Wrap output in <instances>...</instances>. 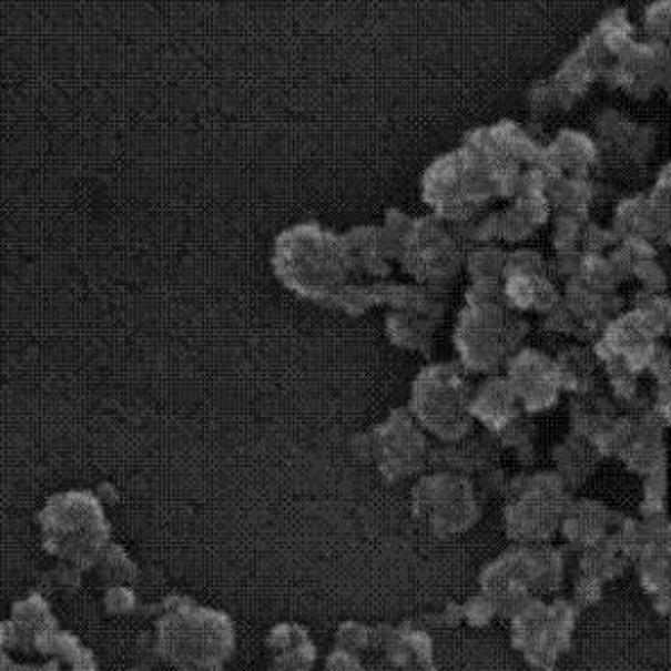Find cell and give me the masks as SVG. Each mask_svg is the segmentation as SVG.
I'll use <instances>...</instances> for the list:
<instances>
[{"instance_id": "7", "label": "cell", "mask_w": 671, "mask_h": 671, "mask_svg": "<svg viewBox=\"0 0 671 671\" xmlns=\"http://www.w3.org/2000/svg\"><path fill=\"white\" fill-rule=\"evenodd\" d=\"M518 327L510 314L490 299L477 297L458 325V345L468 364L477 370L497 366L512 343V329Z\"/></svg>"}, {"instance_id": "20", "label": "cell", "mask_w": 671, "mask_h": 671, "mask_svg": "<svg viewBox=\"0 0 671 671\" xmlns=\"http://www.w3.org/2000/svg\"><path fill=\"white\" fill-rule=\"evenodd\" d=\"M132 671H141V669H132Z\"/></svg>"}, {"instance_id": "16", "label": "cell", "mask_w": 671, "mask_h": 671, "mask_svg": "<svg viewBox=\"0 0 671 671\" xmlns=\"http://www.w3.org/2000/svg\"><path fill=\"white\" fill-rule=\"evenodd\" d=\"M134 658L139 662L136 669H141V671H150L154 664L162 660L157 633H141L139 636V640L134 644Z\"/></svg>"}, {"instance_id": "5", "label": "cell", "mask_w": 671, "mask_h": 671, "mask_svg": "<svg viewBox=\"0 0 671 671\" xmlns=\"http://www.w3.org/2000/svg\"><path fill=\"white\" fill-rule=\"evenodd\" d=\"M472 388L456 366L438 364L425 368L413 384L410 413L423 429L456 443L472 427Z\"/></svg>"}, {"instance_id": "3", "label": "cell", "mask_w": 671, "mask_h": 671, "mask_svg": "<svg viewBox=\"0 0 671 671\" xmlns=\"http://www.w3.org/2000/svg\"><path fill=\"white\" fill-rule=\"evenodd\" d=\"M43 549L58 560L93 570L110 542V522L102 501L87 490H69L50 497L39 512Z\"/></svg>"}, {"instance_id": "11", "label": "cell", "mask_w": 671, "mask_h": 671, "mask_svg": "<svg viewBox=\"0 0 671 671\" xmlns=\"http://www.w3.org/2000/svg\"><path fill=\"white\" fill-rule=\"evenodd\" d=\"M336 649L360 655L373 649V629L358 622H345L336 633Z\"/></svg>"}, {"instance_id": "21", "label": "cell", "mask_w": 671, "mask_h": 671, "mask_svg": "<svg viewBox=\"0 0 671 671\" xmlns=\"http://www.w3.org/2000/svg\"><path fill=\"white\" fill-rule=\"evenodd\" d=\"M306 671H312V669H306Z\"/></svg>"}, {"instance_id": "19", "label": "cell", "mask_w": 671, "mask_h": 671, "mask_svg": "<svg viewBox=\"0 0 671 671\" xmlns=\"http://www.w3.org/2000/svg\"><path fill=\"white\" fill-rule=\"evenodd\" d=\"M69 664V671H95V662H93V655L82 649L73 660L67 662Z\"/></svg>"}, {"instance_id": "8", "label": "cell", "mask_w": 671, "mask_h": 671, "mask_svg": "<svg viewBox=\"0 0 671 671\" xmlns=\"http://www.w3.org/2000/svg\"><path fill=\"white\" fill-rule=\"evenodd\" d=\"M413 508L434 531L456 533L468 529L477 518V501L470 484L460 477H427L413 492Z\"/></svg>"}, {"instance_id": "12", "label": "cell", "mask_w": 671, "mask_h": 671, "mask_svg": "<svg viewBox=\"0 0 671 671\" xmlns=\"http://www.w3.org/2000/svg\"><path fill=\"white\" fill-rule=\"evenodd\" d=\"M308 642H312V638H308V633L297 624H279L266 638V647L273 651V655L299 649Z\"/></svg>"}, {"instance_id": "1", "label": "cell", "mask_w": 671, "mask_h": 671, "mask_svg": "<svg viewBox=\"0 0 671 671\" xmlns=\"http://www.w3.org/2000/svg\"><path fill=\"white\" fill-rule=\"evenodd\" d=\"M273 268L279 282L299 297L356 314L370 308L358 286L345 234L321 223H299L282 232L273 247Z\"/></svg>"}, {"instance_id": "10", "label": "cell", "mask_w": 671, "mask_h": 671, "mask_svg": "<svg viewBox=\"0 0 671 671\" xmlns=\"http://www.w3.org/2000/svg\"><path fill=\"white\" fill-rule=\"evenodd\" d=\"M93 572L102 586L116 588V586H132L139 577V567L121 545L112 542L95 560Z\"/></svg>"}, {"instance_id": "13", "label": "cell", "mask_w": 671, "mask_h": 671, "mask_svg": "<svg viewBox=\"0 0 671 671\" xmlns=\"http://www.w3.org/2000/svg\"><path fill=\"white\" fill-rule=\"evenodd\" d=\"M316 647L314 642H308L299 649H293V651H284V653H277L273 655V662L268 667V671H306L312 669L314 662H316Z\"/></svg>"}, {"instance_id": "6", "label": "cell", "mask_w": 671, "mask_h": 671, "mask_svg": "<svg viewBox=\"0 0 671 671\" xmlns=\"http://www.w3.org/2000/svg\"><path fill=\"white\" fill-rule=\"evenodd\" d=\"M356 456L375 462L386 481H401L418 475L429 458V447L420 423L406 408L393 410L373 431L352 440Z\"/></svg>"}, {"instance_id": "14", "label": "cell", "mask_w": 671, "mask_h": 671, "mask_svg": "<svg viewBox=\"0 0 671 671\" xmlns=\"http://www.w3.org/2000/svg\"><path fill=\"white\" fill-rule=\"evenodd\" d=\"M82 572L84 570H80L78 565H71V562H64V560H60L53 570H50L48 575H45V586L53 590V592H73V590H78V586H80V579H82Z\"/></svg>"}, {"instance_id": "4", "label": "cell", "mask_w": 671, "mask_h": 671, "mask_svg": "<svg viewBox=\"0 0 671 671\" xmlns=\"http://www.w3.org/2000/svg\"><path fill=\"white\" fill-rule=\"evenodd\" d=\"M499 180V160L460 150L431 166L425 177V195L445 218L466 221L492 197Z\"/></svg>"}, {"instance_id": "15", "label": "cell", "mask_w": 671, "mask_h": 671, "mask_svg": "<svg viewBox=\"0 0 671 671\" xmlns=\"http://www.w3.org/2000/svg\"><path fill=\"white\" fill-rule=\"evenodd\" d=\"M105 612L112 617H125L134 614L139 610V599L130 586H116L105 590V599H102Z\"/></svg>"}, {"instance_id": "18", "label": "cell", "mask_w": 671, "mask_h": 671, "mask_svg": "<svg viewBox=\"0 0 671 671\" xmlns=\"http://www.w3.org/2000/svg\"><path fill=\"white\" fill-rule=\"evenodd\" d=\"M60 667H62L60 660H53V662H48L43 667H21V664H12L8 653L3 655V671H62Z\"/></svg>"}, {"instance_id": "2", "label": "cell", "mask_w": 671, "mask_h": 671, "mask_svg": "<svg viewBox=\"0 0 671 671\" xmlns=\"http://www.w3.org/2000/svg\"><path fill=\"white\" fill-rule=\"evenodd\" d=\"M157 640L162 660L177 671H221L234 651V627L225 612L171 597L162 603Z\"/></svg>"}, {"instance_id": "9", "label": "cell", "mask_w": 671, "mask_h": 671, "mask_svg": "<svg viewBox=\"0 0 671 671\" xmlns=\"http://www.w3.org/2000/svg\"><path fill=\"white\" fill-rule=\"evenodd\" d=\"M458 247L438 221L408 223L399 241V262L425 284H443L456 275Z\"/></svg>"}, {"instance_id": "17", "label": "cell", "mask_w": 671, "mask_h": 671, "mask_svg": "<svg viewBox=\"0 0 671 671\" xmlns=\"http://www.w3.org/2000/svg\"><path fill=\"white\" fill-rule=\"evenodd\" d=\"M325 671H366V669L364 662L358 660V655L334 649L325 660Z\"/></svg>"}]
</instances>
